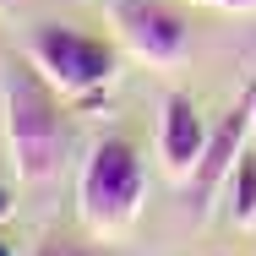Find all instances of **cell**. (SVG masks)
Segmentation results:
<instances>
[{"label":"cell","instance_id":"cell-1","mask_svg":"<svg viewBox=\"0 0 256 256\" xmlns=\"http://www.w3.org/2000/svg\"><path fill=\"white\" fill-rule=\"evenodd\" d=\"M6 142H11V164L16 180L44 186L60 174V158L71 148V109L66 93L28 60L11 82H6Z\"/></svg>","mask_w":256,"mask_h":256},{"label":"cell","instance_id":"cell-2","mask_svg":"<svg viewBox=\"0 0 256 256\" xmlns=\"http://www.w3.org/2000/svg\"><path fill=\"white\" fill-rule=\"evenodd\" d=\"M142 196H148V164L131 136H104L93 153L82 158L76 174V218L88 234L114 240L142 218Z\"/></svg>","mask_w":256,"mask_h":256},{"label":"cell","instance_id":"cell-3","mask_svg":"<svg viewBox=\"0 0 256 256\" xmlns=\"http://www.w3.org/2000/svg\"><path fill=\"white\" fill-rule=\"evenodd\" d=\"M28 60L50 76L66 98H93L120 71V50L109 38H98V33L71 28V22H38L28 33Z\"/></svg>","mask_w":256,"mask_h":256},{"label":"cell","instance_id":"cell-4","mask_svg":"<svg viewBox=\"0 0 256 256\" xmlns=\"http://www.w3.org/2000/svg\"><path fill=\"white\" fill-rule=\"evenodd\" d=\"M104 11L120 50L142 66H180L191 50V22L174 0H104Z\"/></svg>","mask_w":256,"mask_h":256},{"label":"cell","instance_id":"cell-5","mask_svg":"<svg viewBox=\"0 0 256 256\" xmlns=\"http://www.w3.org/2000/svg\"><path fill=\"white\" fill-rule=\"evenodd\" d=\"M251 98H256V82L246 88V98H240L224 120H218V126H212L202 164H196V174L186 180V196H191V207H196V212H207V207L218 202V191H224L229 169H234V164H240V153L251 148Z\"/></svg>","mask_w":256,"mask_h":256},{"label":"cell","instance_id":"cell-6","mask_svg":"<svg viewBox=\"0 0 256 256\" xmlns=\"http://www.w3.org/2000/svg\"><path fill=\"white\" fill-rule=\"evenodd\" d=\"M207 136H212V126L202 120V109L191 93H164V109H158V153H164V169L174 174V180H191L196 174V164L207 153Z\"/></svg>","mask_w":256,"mask_h":256},{"label":"cell","instance_id":"cell-7","mask_svg":"<svg viewBox=\"0 0 256 256\" xmlns=\"http://www.w3.org/2000/svg\"><path fill=\"white\" fill-rule=\"evenodd\" d=\"M224 202H229V224H234V229H256V142L240 153V164L229 169Z\"/></svg>","mask_w":256,"mask_h":256},{"label":"cell","instance_id":"cell-8","mask_svg":"<svg viewBox=\"0 0 256 256\" xmlns=\"http://www.w3.org/2000/svg\"><path fill=\"white\" fill-rule=\"evenodd\" d=\"M33 256H114V251H104L98 246V234H44L38 246H33Z\"/></svg>","mask_w":256,"mask_h":256},{"label":"cell","instance_id":"cell-9","mask_svg":"<svg viewBox=\"0 0 256 256\" xmlns=\"http://www.w3.org/2000/svg\"><path fill=\"white\" fill-rule=\"evenodd\" d=\"M196 6H218V11H256V0H196Z\"/></svg>","mask_w":256,"mask_h":256},{"label":"cell","instance_id":"cell-10","mask_svg":"<svg viewBox=\"0 0 256 256\" xmlns=\"http://www.w3.org/2000/svg\"><path fill=\"white\" fill-rule=\"evenodd\" d=\"M6 212H11V191L0 186V218H6Z\"/></svg>","mask_w":256,"mask_h":256},{"label":"cell","instance_id":"cell-11","mask_svg":"<svg viewBox=\"0 0 256 256\" xmlns=\"http://www.w3.org/2000/svg\"><path fill=\"white\" fill-rule=\"evenodd\" d=\"M251 142H256V98H251Z\"/></svg>","mask_w":256,"mask_h":256},{"label":"cell","instance_id":"cell-12","mask_svg":"<svg viewBox=\"0 0 256 256\" xmlns=\"http://www.w3.org/2000/svg\"><path fill=\"white\" fill-rule=\"evenodd\" d=\"M0 256H16V251H11V240H0Z\"/></svg>","mask_w":256,"mask_h":256},{"label":"cell","instance_id":"cell-13","mask_svg":"<svg viewBox=\"0 0 256 256\" xmlns=\"http://www.w3.org/2000/svg\"><path fill=\"white\" fill-rule=\"evenodd\" d=\"M6 6H11V0H0V11H6Z\"/></svg>","mask_w":256,"mask_h":256}]
</instances>
